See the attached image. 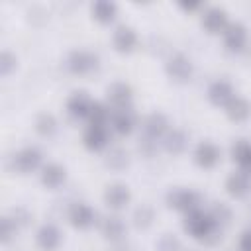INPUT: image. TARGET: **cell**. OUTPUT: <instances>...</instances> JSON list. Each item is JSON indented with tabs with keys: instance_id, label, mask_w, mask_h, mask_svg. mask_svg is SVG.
<instances>
[{
	"instance_id": "6da1fadb",
	"label": "cell",
	"mask_w": 251,
	"mask_h": 251,
	"mask_svg": "<svg viewBox=\"0 0 251 251\" xmlns=\"http://www.w3.org/2000/svg\"><path fill=\"white\" fill-rule=\"evenodd\" d=\"M184 229L194 239L206 241V243L216 241L220 237V231H222V227L212 220V216L208 212L200 210V208L186 214V218H184Z\"/></svg>"
},
{
	"instance_id": "7a4b0ae2",
	"label": "cell",
	"mask_w": 251,
	"mask_h": 251,
	"mask_svg": "<svg viewBox=\"0 0 251 251\" xmlns=\"http://www.w3.org/2000/svg\"><path fill=\"white\" fill-rule=\"evenodd\" d=\"M165 200H167L169 208L184 212V214L200 208V196L194 190H190V188H173V190L167 192Z\"/></svg>"
},
{
	"instance_id": "3957f363",
	"label": "cell",
	"mask_w": 251,
	"mask_h": 251,
	"mask_svg": "<svg viewBox=\"0 0 251 251\" xmlns=\"http://www.w3.org/2000/svg\"><path fill=\"white\" fill-rule=\"evenodd\" d=\"M96 67H98V57L84 49L71 51V55L67 57V69L75 75H88Z\"/></svg>"
},
{
	"instance_id": "277c9868",
	"label": "cell",
	"mask_w": 251,
	"mask_h": 251,
	"mask_svg": "<svg viewBox=\"0 0 251 251\" xmlns=\"http://www.w3.org/2000/svg\"><path fill=\"white\" fill-rule=\"evenodd\" d=\"M165 71H167V75H169L171 80H175V82H178V84H184V82H188V80L192 78V71H194V69H192V63H190L188 57L176 53V55H173V57L167 61Z\"/></svg>"
},
{
	"instance_id": "5b68a950",
	"label": "cell",
	"mask_w": 251,
	"mask_h": 251,
	"mask_svg": "<svg viewBox=\"0 0 251 251\" xmlns=\"http://www.w3.org/2000/svg\"><path fill=\"white\" fill-rule=\"evenodd\" d=\"M39 163H41V153L35 147H24L18 153H14V157H12L14 171H18L22 175L33 173L39 167Z\"/></svg>"
},
{
	"instance_id": "8992f818",
	"label": "cell",
	"mask_w": 251,
	"mask_h": 251,
	"mask_svg": "<svg viewBox=\"0 0 251 251\" xmlns=\"http://www.w3.org/2000/svg\"><path fill=\"white\" fill-rule=\"evenodd\" d=\"M106 96H108V102L114 110H124V108H131V86L118 80V82H112L106 90Z\"/></svg>"
},
{
	"instance_id": "52a82bcc",
	"label": "cell",
	"mask_w": 251,
	"mask_h": 251,
	"mask_svg": "<svg viewBox=\"0 0 251 251\" xmlns=\"http://www.w3.org/2000/svg\"><path fill=\"white\" fill-rule=\"evenodd\" d=\"M92 100L88 96V92L84 90H78V92H73L67 100V112L69 116H73L75 120H82V118H88L90 114V108H92Z\"/></svg>"
},
{
	"instance_id": "ba28073f",
	"label": "cell",
	"mask_w": 251,
	"mask_h": 251,
	"mask_svg": "<svg viewBox=\"0 0 251 251\" xmlns=\"http://www.w3.org/2000/svg\"><path fill=\"white\" fill-rule=\"evenodd\" d=\"M169 129V120L165 114L161 112H151L149 116H145L143 120V135L149 139H161L163 135H167Z\"/></svg>"
},
{
	"instance_id": "9c48e42d",
	"label": "cell",
	"mask_w": 251,
	"mask_h": 251,
	"mask_svg": "<svg viewBox=\"0 0 251 251\" xmlns=\"http://www.w3.org/2000/svg\"><path fill=\"white\" fill-rule=\"evenodd\" d=\"M194 161L202 169H212L220 161V147L212 141H200L194 149Z\"/></svg>"
},
{
	"instance_id": "30bf717a",
	"label": "cell",
	"mask_w": 251,
	"mask_h": 251,
	"mask_svg": "<svg viewBox=\"0 0 251 251\" xmlns=\"http://www.w3.org/2000/svg\"><path fill=\"white\" fill-rule=\"evenodd\" d=\"M224 43L231 53H239L247 43V29L243 27V24H227V27L224 29Z\"/></svg>"
},
{
	"instance_id": "8fae6325",
	"label": "cell",
	"mask_w": 251,
	"mask_h": 251,
	"mask_svg": "<svg viewBox=\"0 0 251 251\" xmlns=\"http://www.w3.org/2000/svg\"><path fill=\"white\" fill-rule=\"evenodd\" d=\"M129 198H131L129 188H127L126 184H122V182H114V184H110V186L104 190V202H106V206L112 208V210H122V208H126V206L129 204Z\"/></svg>"
},
{
	"instance_id": "7c38bea8",
	"label": "cell",
	"mask_w": 251,
	"mask_h": 251,
	"mask_svg": "<svg viewBox=\"0 0 251 251\" xmlns=\"http://www.w3.org/2000/svg\"><path fill=\"white\" fill-rule=\"evenodd\" d=\"M82 141L86 145V149L90 151H102L104 147H108L110 143V133L106 126H88L84 129Z\"/></svg>"
},
{
	"instance_id": "4fadbf2b",
	"label": "cell",
	"mask_w": 251,
	"mask_h": 251,
	"mask_svg": "<svg viewBox=\"0 0 251 251\" xmlns=\"http://www.w3.org/2000/svg\"><path fill=\"white\" fill-rule=\"evenodd\" d=\"M202 25L206 27L208 33H220V31L224 33V29L227 27V16L222 8L210 6L202 14Z\"/></svg>"
},
{
	"instance_id": "5bb4252c",
	"label": "cell",
	"mask_w": 251,
	"mask_h": 251,
	"mask_svg": "<svg viewBox=\"0 0 251 251\" xmlns=\"http://www.w3.org/2000/svg\"><path fill=\"white\" fill-rule=\"evenodd\" d=\"M94 218H96L94 210H92L88 204H82V202L73 204L71 210H69V220H71V224H73L75 227H78V229L90 227V226L94 224Z\"/></svg>"
},
{
	"instance_id": "9a60e30c",
	"label": "cell",
	"mask_w": 251,
	"mask_h": 251,
	"mask_svg": "<svg viewBox=\"0 0 251 251\" xmlns=\"http://www.w3.org/2000/svg\"><path fill=\"white\" fill-rule=\"evenodd\" d=\"M112 129L120 135H129L135 127V114L131 112V108H124V110H114L112 112Z\"/></svg>"
},
{
	"instance_id": "2e32d148",
	"label": "cell",
	"mask_w": 251,
	"mask_h": 251,
	"mask_svg": "<svg viewBox=\"0 0 251 251\" xmlns=\"http://www.w3.org/2000/svg\"><path fill=\"white\" fill-rule=\"evenodd\" d=\"M226 190L233 196V198H243L249 190H251V176L243 171L231 173L226 180Z\"/></svg>"
},
{
	"instance_id": "e0dca14e",
	"label": "cell",
	"mask_w": 251,
	"mask_h": 251,
	"mask_svg": "<svg viewBox=\"0 0 251 251\" xmlns=\"http://www.w3.org/2000/svg\"><path fill=\"white\" fill-rule=\"evenodd\" d=\"M233 88L227 80H216L210 84L208 88V100L214 104V106H227V102L233 98Z\"/></svg>"
},
{
	"instance_id": "ac0fdd59",
	"label": "cell",
	"mask_w": 251,
	"mask_h": 251,
	"mask_svg": "<svg viewBox=\"0 0 251 251\" xmlns=\"http://www.w3.org/2000/svg\"><path fill=\"white\" fill-rule=\"evenodd\" d=\"M35 239H37V245H39L43 251H53V249H57L59 243H61V231H59L53 224H45V226H41V227L37 229Z\"/></svg>"
},
{
	"instance_id": "d6986e66",
	"label": "cell",
	"mask_w": 251,
	"mask_h": 251,
	"mask_svg": "<svg viewBox=\"0 0 251 251\" xmlns=\"http://www.w3.org/2000/svg\"><path fill=\"white\" fill-rule=\"evenodd\" d=\"M226 114H227V118H229L231 122H245V120L251 116V104H249L247 98L235 94V96L227 102Z\"/></svg>"
},
{
	"instance_id": "ffe728a7",
	"label": "cell",
	"mask_w": 251,
	"mask_h": 251,
	"mask_svg": "<svg viewBox=\"0 0 251 251\" xmlns=\"http://www.w3.org/2000/svg\"><path fill=\"white\" fill-rule=\"evenodd\" d=\"M67 178V173H65V167H61L59 163H49L41 169V182L43 186L47 188H59Z\"/></svg>"
},
{
	"instance_id": "44dd1931",
	"label": "cell",
	"mask_w": 251,
	"mask_h": 251,
	"mask_svg": "<svg viewBox=\"0 0 251 251\" xmlns=\"http://www.w3.org/2000/svg\"><path fill=\"white\" fill-rule=\"evenodd\" d=\"M98 229H100V233H102L106 239L118 241V239H122V235H124V231H126V226H124V222H122L118 216H104V218L98 222Z\"/></svg>"
},
{
	"instance_id": "7402d4cb",
	"label": "cell",
	"mask_w": 251,
	"mask_h": 251,
	"mask_svg": "<svg viewBox=\"0 0 251 251\" xmlns=\"http://www.w3.org/2000/svg\"><path fill=\"white\" fill-rule=\"evenodd\" d=\"M231 157L239 165V171H243L251 176V143L245 139L235 141L231 147Z\"/></svg>"
},
{
	"instance_id": "603a6c76",
	"label": "cell",
	"mask_w": 251,
	"mask_h": 251,
	"mask_svg": "<svg viewBox=\"0 0 251 251\" xmlns=\"http://www.w3.org/2000/svg\"><path fill=\"white\" fill-rule=\"evenodd\" d=\"M112 41H114L116 51H120V53H129V51L135 47L137 37H135V31H133L131 27H127V25H120V27L114 31Z\"/></svg>"
},
{
	"instance_id": "cb8c5ba5",
	"label": "cell",
	"mask_w": 251,
	"mask_h": 251,
	"mask_svg": "<svg viewBox=\"0 0 251 251\" xmlns=\"http://www.w3.org/2000/svg\"><path fill=\"white\" fill-rule=\"evenodd\" d=\"M163 145H165V149L169 153L180 155L186 149V145H188V137H186V133L182 129H173V131H167Z\"/></svg>"
},
{
	"instance_id": "d4e9b609",
	"label": "cell",
	"mask_w": 251,
	"mask_h": 251,
	"mask_svg": "<svg viewBox=\"0 0 251 251\" xmlns=\"http://www.w3.org/2000/svg\"><path fill=\"white\" fill-rule=\"evenodd\" d=\"M92 18L100 24H110L116 18V4L108 0H98L92 4Z\"/></svg>"
},
{
	"instance_id": "484cf974",
	"label": "cell",
	"mask_w": 251,
	"mask_h": 251,
	"mask_svg": "<svg viewBox=\"0 0 251 251\" xmlns=\"http://www.w3.org/2000/svg\"><path fill=\"white\" fill-rule=\"evenodd\" d=\"M110 118H112L110 108H108L104 102H94V104H92V108H90V114H88V118H86V120L90 122V126H108Z\"/></svg>"
},
{
	"instance_id": "4316f807",
	"label": "cell",
	"mask_w": 251,
	"mask_h": 251,
	"mask_svg": "<svg viewBox=\"0 0 251 251\" xmlns=\"http://www.w3.org/2000/svg\"><path fill=\"white\" fill-rule=\"evenodd\" d=\"M35 131H37L39 135H43V137L53 135V133L57 131V120H55V116L49 114V112L39 114V116L35 118Z\"/></svg>"
},
{
	"instance_id": "83f0119b",
	"label": "cell",
	"mask_w": 251,
	"mask_h": 251,
	"mask_svg": "<svg viewBox=\"0 0 251 251\" xmlns=\"http://www.w3.org/2000/svg\"><path fill=\"white\" fill-rule=\"evenodd\" d=\"M106 165L114 171H122L129 165V157H127V151L122 149V147H112L106 155Z\"/></svg>"
},
{
	"instance_id": "f1b7e54d",
	"label": "cell",
	"mask_w": 251,
	"mask_h": 251,
	"mask_svg": "<svg viewBox=\"0 0 251 251\" xmlns=\"http://www.w3.org/2000/svg\"><path fill=\"white\" fill-rule=\"evenodd\" d=\"M153 220H155V212H153V208L147 206V204H141V206L133 212V224H135V227H139V229L149 227V226L153 224Z\"/></svg>"
},
{
	"instance_id": "f546056e",
	"label": "cell",
	"mask_w": 251,
	"mask_h": 251,
	"mask_svg": "<svg viewBox=\"0 0 251 251\" xmlns=\"http://www.w3.org/2000/svg\"><path fill=\"white\" fill-rule=\"evenodd\" d=\"M210 216H212V220L220 226V227H224V226H227L229 224V220H231V212H229V208L226 206V204H214V208L208 212Z\"/></svg>"
},
{
	"instance_id": "4dcf8cb0",
	"label": "cell",
	"mask_w": 251,
	"mask_h": 251,
	"mask_svg": "<svg viewBox=\"0 0 251 251\" xmlns=\"http://www.w3.org/2000/svg\"><path fill=\"white\" fill-rule=\"evenodd\" d=\"M18 231V224L12 220V216H4L0 220V241L2 243H8Z\"/></svg>"
},
{
	"instance_id": "1f68e13d",
	"label": "cell",
	"mask_w": 251,
	"mask_h": 251,
	"mask_svg": "<svg viewBox=\"0 0 251 251\" xmlns=\"http://www.w3.org/2000/svg\"><path fill=\"white\" fill-rule=\"evenodd\" d=\"M16 55H12L10 51H2L0 53V75L2 76H8L16 71Z\"/></svg>"
},
{
	"instance_id": "d6a6232c",
	"label": "cell",
	"mask_w": 251,
	"mask_h": 251,
	"mask_svg": "<svg viewBox=\"0 0 251 251\" xmlns=\"http://www.w3.org/2000/svg\"><path fill=\"white\" fill-rule=\"evenodd\" d=\"M157 251H180V241L173 233H163L157 241Z\"/></svg>"
},
{
	"instance_id": "836d02e7",
	"label": "cell",
	"mask_w": 251,
	"mask_h": 251,
	"mask_svg": "<svg viewBox=\"0 0 251 251\" xmlns=\"http://www.w3.org/2000/svg\"><path fill=\"white\" fill-rule=\"evenodd\" d=\"M155 149H157V141L143 135V139H141V143H139V151H141L145 157H151V155L155 153Z\"/></svg>"
},
{
	"instance_id": "e575fe53",
	"label": "cell",
	"mask_w": 251,
	"mask_h": 251,
	"mask_svg": "<svg viewBox=\"0 0 251 251\" xmlns=\"http://www.w3.org/2000/svg\"><path fill=\"white\" fill-rule=\"evenodd\" d=\"M12 220L18 224V227L20 226H25L27 220H29V214L25 210H22V208H16V210H12Z\"/></svg>"
},
{
	"instance_id": "d590c367",
	"label": "cell",
	"mask_w": 251,
	"mask_h": 251,
	"mask_svg": "<svg viewBox=\"0 0 251 251\" xmlns=\"http://www.w3.org/2000/svg\"><path fill=\"white\" fill-rule=\"evenodd\" d=\"M239 251H251V227H247L239 237Z\"/></svg>"
},
{
	"instance_id": "8d00e7d4",
	"label": "cell",
	"mask_w": 251,
	"mask_h": 251,
	"mask_svg": "<svg viewBox=\"0 0 251 251\" xmlns=\"http://www.w3.org/2000/svg\"><path fill=\"white\" fill-rule=\"evenodd\" d=\"M182 10H186V12H194V10H200L202 8V4H198V2H192V4H184V2H180L178 4Z\"/></svg>"
}]
</instances>
